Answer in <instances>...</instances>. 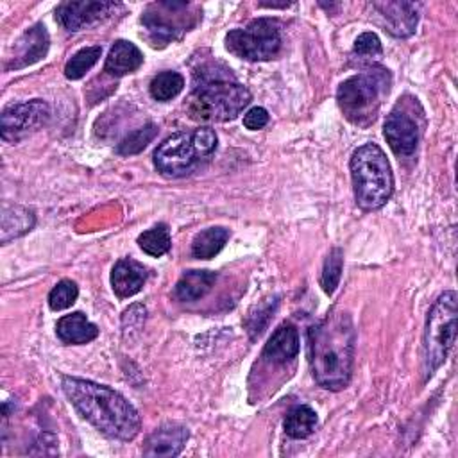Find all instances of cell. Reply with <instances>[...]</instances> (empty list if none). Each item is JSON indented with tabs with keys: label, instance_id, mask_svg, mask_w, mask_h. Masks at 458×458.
<instances>
[{
	"label": "cell",
	"instance_id": "7",
	"mask_svg": "<svg viewBox=\"0 0 458 458\" xmlns=\"http://www.w3.org/2000/svg\"><path fill=\"white\" fill-rule=\"evenodd\" d=\"M200 20V11L195 4L179 0H157L145 7L141 25L152 47H166L181 39Z\"/></svg>",
	"mask_w": 458,
	"mask_h": 458
},
{
	"label": "cell",
	"instance_id": "17",
	"mask_svg": "<svg viewBox=\"0 0 458 458\" xmlns=\"http://www.w3.org/2000/svg\"><path fill=\"white\" fill-rule=\"evenodd\" d=\"M147 276H148V272L140 261L131 259V258L118 259L111 272L113 292L120 299L131 297L141 290V286L147 281Z\"/></svg>",
	"mask_w": 458,
	"mask_h": 458
},
{
	"label": "cell",
	"instance_id": "14",
	"mask_svg": "<svg viewBox=\"0 0 458 458\" xmlns=\"http://www.w3.org/2000/svg\"><path fill=\"white\" fill-rule=\"evenodd\" d=\"M372 9L381 18L385 30L395 38H408L417 27V5L411 2H374Z\"/></svg>",
	"mask_w": 458,
	"mask_h": 458
},
{
	"label": "cell",
	"instance_id": "23",
	"mask_svg": "<svg viewBox=\"0 0 458 458\" xmlns=\"http://www.w3.org/2000/svg\"><path fill=\"white\" fill-rule=\"evenodd\" d=\"M317 428V413L308 404L293 406L284 417V431L292 438H306Z\"/></svg>",
	"mask_w": 458,
	"mask_h": 458
},
{
	"label": "cell",
	"instance_id": "9",
	"mask_svg": "<svg viewBox=\"0 0 458 458\" xmlns=\"http://www.w3.org/2000/svg\"><path fill=\"white\" fill-rule=\"evenodd\" d=\"M202 159L206 157L200 152L193 132H175L154 150V165L161 174L170 177L191 174Z\"/></svg>",
	"mask_w": 458,
	"mask_h": 458
},
{
	"label": "cell",
	"instance_id": "2",
	"mask_svg": "<svg viewBox=\"0 0 458 458\" xmlns=\"http://www.w3.org/2000/svg\"><path fill=\"white\" fill-rule=\"evenodd\" d=\"M61 386L79 415L106 437L132 440L140 433L136 408L116 390L72 376H64Z\"/></svg>",
	"mask_w": 458,
	"mask_h": 458
},
{
	"label": "cell",
	"instance_id": "12",
	"mask_svg": "<svg viewBox=\"0 0 458 458\" xmlns=\"http://www.w3.org/2000/svg\"><path fill=\"white\" fill-rule=\"evenodd\" d=\"M122 7L118 2H63L55 9V18L66 30L77 32L111 18Z\"/></svg>",
	"mask_w": 458,
	"mask_h": 458
},
{
	"label": "cell",
	"instance_id": "30",
	"mask_svg": "<svg viewBox=\"0 0 458 458\" xmlns=\"http://www.w3.org/2000/svg\"><path fill=\"white\" fill-rule=\"evenodd\" d=\"M352 52L360 57H374L381 54V41L374 32H363L356 38Z\"/></svg>",
	"mask_w": 458,
	"mask_h": 458
},
{
	"label": "cell",
	"instance_id": "13",
	"mask_svg": "<svg viewBox=\"0 0 458 458\" xmlns=\"http://www.w3.org/2000/svg\"><path fill=\"white\" fill-rule=\"evenodd\" d=\"M50 38L47 32V27L43 23H36L30 29H27L14 43L13 55L5 63V70H20L29 64H34L36 61L43 59L48 52Z\"/></svg>",
	"mask_w": 458,
	"mask_h": 458
},
{
	"label": "cell",
	"instance_id": "1",
	"mask_svg": "<svg viewBox=\"0 0 458 458\" xmlns=\"http://www.w3.org/2000/svg\"><path fill=\"white\" fill-rule=\"evenodd\" d=\"M356 331L345 311H331L308 333V356L315 381L327 390L347 386L352 372Z\"/></svg>",
	"mask_w": 458,
	"mask_h": 458
},
{
	"label": "cell",
	"instance_id": "8",
	"mask_svg": "<svg viewBox=\"0 0 458 458\" xmlns=\"http://www.w3.org/2000/svg\"><path fill=\"white\" fill-rule=\"evenodd\" d=\"M225 48L240 59L268 61L281 50V29L274 18H256L225 36Z\"/></svg>",
	"mask_w": 458,
	"mask_h": 458
},
{
	"label": "cell",
	"instance_id": "22",
	"mask_svg": "<svg viewBox=\"0 0 458 458\" xmlns=\"http://www.w3.org/2000/svg\"><path fill=\"white\" fill-rule=\"evenodd\" d=\"M229 229L225 227H208L195 234L191 242V254L199 259H211L215 258L229 240Z\"/></svg>",
	"mask_w": 458,
	"mask_h": 458
},
{
	"label": "cell",
	"instance_id": "27",
	"mask_svg": "<svg viewBox=\"0 0 458 458\" xmlns=\"http://www.w3.org/2000/svg\"><path fill=\"white\" fill-rule=\"evenodd\" d=\"M157 136V125L156 123H145L143 127L129 132L118 145H116V152L120 156H132L141 152L154 138Z\"/></svg>",
	"mask_w": 458,
	"mask_h": 458
},
{
	"label": "cell",
	"instance_id": "20",
	"mask_svg": "<svg viewBox=\"0 0 458 458\" xmlns=\"http://www.w3.org/2000/svg\"><path fill=\"white\" fill-rule=\"evenodd\" d=\"M215 281L216 274L211 270H188L179 277L174 288V295L182 302L199 301L213 288Z\"/></svg>",
	"mask_w": 458,
	"mask_h": 458
},
{
	"label": "cell",
	"instance_id": "26",
	"mask_svg": "<svg viewBox=\"0 0 458 458\" xmlns=\"http://www.w3.org/2000/svg\"><path fill=\"white\" fill-rule=\"evenodd\" d=\"M102 54V47L98 45H93V47H86V48H81L79 52H75L68 63L64 64V75L66 79L70 81H77L81 77H84V73L88 70H91V66L98 61Z\"/></svg>",
	"mask_w": 458,
	"mask_h": 458
},
{
	"label": "cell",
	"instance_id": "5",
	"mask_svg": "<svg viewBox=\"0 0 458 458\" xmlns=\"http://www.w3.org/2000/svg\"><path fill=\"white\" fill-rule=\"evenodd\" d=\"M349 166L356 204L363 209L385 206L394 193V175L381 147L376 143L358 147Z\"/></svg>",
	"mask_w": 458,
	"mask_h": 458
},
{
	"label": "cell",
	"instance_id": "10",
	"mask_svg": "<svg viewBox=\"0 0 458 458\" xmlns=\"http://www.w3.org/2000/svg\"><path fill=\"white\" fill-rule=\"evenodd\" d=\"M415 98L401 100L394 106L385 120V138L399 157H408L417 150L422 134V114H415Z\"/></svg>",
	"mask_w": 458,
	"mask_h": 458
},
{
	"label": "cell",
	"instance_id": "29",
	"mask_svg": "<svg viewBox=\"0 0 458 458\" xmlns=\"http://www.w3.org/2000/svg\"><path fill=\"white\" fill-rule=\"evenodd\" d=\"M79 295V288L72 279H63L59 281L48 293V306L54 311H61L70 308Z\"/></svg>",
	"mask_w": 458,
	"mask_h": 458
},
{
	"label": "cell",
	"instance_id": "3",
	"mask_svg": "<svg viewBox=\"0 0 458 458\" xmlns=\"http://www.w3.org/2000/svg\"><path fill=\"white\" fill-rule=\"evenodd\" d=\"M224 68L218 72L206 66L195 72L193 91L188 100V113L199 122H227L234 120L250 102V91L234 81Z\"/></svg>",
	"mask_w": 458,
	"mask_h": 458
},
{
	"label": "cell",
	"instance_id": "15",
	"mask_svg": "<svg viewBox=\"0 0 458 458\" xmlns=\"http://www.w3.org/2000/svg\"><path fill=\"white\" fill-rule=\"evenodd\" d=\"M188 440V428L168 422L152 431L145 442V456H177Z\"/></svg>",
	"mask_w": 458,
	"mask_h": 458
},
{
	"label": "cell",
	"instance_id": "18",
	"mask_svg": "<svg viewBox=\"0 0 458 458\" xmlns=\"http://www.w3.org/2000/svg\"><path fill=\"white\" fill-rule=\"evenodd\" d=\"M141 64H143L141 50L131 41L118 39V41H114V45L111 47V50L106 57L104 72L109 75H114V77H122V75L136 72Z\"/></svg>",
	"mask_w": 458,
	"mask_h": 458
},
{
	"label": "cell",
	"instance_id": "21",
	"mask_svg": "<svg viewBox=\"0 0 458 458\" xmlns=\"http://www.w3.org/2000/svg\"><path fill=\"white\" fill-rule=\"evenodd\" d=\"M34 211L23 206H4L2 209V243L18 238L34 227Z\"/></svg>",
	"mask_w": 458,
	"mask_h": 458
},
{
	"label": "cell",
	"instance_id": "24",
	"mask_svg": "<svg viewBox=\"0 0 458 458\" xmlns=\"http://www.w3.org/2000/svg\"><path fill=\"white\" fill-rule=\"evenodd\" d=\"M138 245L143 252H147L148 256H154V258H159V256L166 254L172 247L168 225L166 224H156L154 227L143 231L138 236Z\"/></svg>",
	"mask_w": 458,
	"mask_h": 458
},
{
	"label": "cell",
	"instance_id": "19",
	"mask_svg": "<svg viewBox=\"0 0 458 458\" xmlns=\"http://www.w3.org/2000/svg\"><path fill=\"white\" fill-rule=\"evenodd\" d=\"M55 333L61 342L81 345L95 340L98 336V327L86 318L84 313L75 311L70 315H64L55 324Z\"/></svg>",
	"mask_w": 458,
	"mask_h": 458
},
{
	"label": "cell",
	"instance_id": "16",
	"mask_svg": "<svg viewBox=\"0 0 458 458\" xmlns=\"http://www.w3.org/2000/svg\"><path fill=\"white\" fill-rule=\"evenodd\" d=\"M299 354V333L292 324H281L263 347L261 358L270 365H284Z\"/></svg>",
	"mask_w": 458,
	"mask_h": 458
},
{
	"label": "cell",
	"instance_id": "4",
	"mask_svg": "<svg viewBox=\"0 0 458 458\" xmlns=\"http://www.w3.org/2000/svg\"><path fill=\"white\" fill-rule=\"evenodd\" d=\"M390 84L392 79L386 68L370 66L340 84L336 91L338 107L351 123L367 127L376 120Z\"/></svg>",
	"mask_w": 458,
	"mask_h": 458
},
{
	"label": "cell",
	"instance_id": "31",
	"mask_svg": "<svg viewBox=\"0 0 458 458\" xmlns=\"http://www.w3.org/2000/svg\"><path fill=\"white\" fill-rule=\"evenodd\" d=\"M268 123V113L265 107H252L243 114V125L250 131L263 129Z\"/></svg>",
	"mask_w": 458,
	"mask_h": 458
},
{
	"label": "cell",
	"instance_id": "11",
	"mask_svg": "<svg viewBox=\"0 0 458 458\" xmlns=\"http://www.w3.org/2000/svg\"><path fill=\"white\" fill-rule=\"evenodd\" d=\"M50 118V107L47 102L34 98L21 104H13L2 111L0 132L2 140L16 143L27 134L45 125Z\"/></svg>",
	"mask_w": 458,
	"mask_h": 458
},
{
	"label": "cell",
	"instance_id": "28",
	"mask_svg": "<svg viewBox=\"0 0 458 458\" xmlns=\"http://www.w3.org/2000/svg\"><path fill=\"white\" fill-rule=\"evenodd\" d=\"M342 265H344L342 249H338V247L331 249V252L327 254V258L324 261V268H322V276H320V284L327 295H331L340 283Z\"/></svg>",
	"mask_w": 458,
	"mask_h": 458
},
{
	"label": "cell",
	"instance_id": "25",
	"mask_svg": "<svg viewBox=\"0 0 458 458\" xmlns=\"http://www.w3.org/2000/svg\"><path fill=\"white\" fill-rule=\"evenodd\" d=\"M182 88H184V77L172 70L157 73L150 81V86H148L152 98L157 102L172 100L174 97H177L182 91Z\"/></svg>",
	"mask_w": 458,
	"mask_h": 458
},
{
	"label": "cell",
	"instance_id": "6",
	"mask_svg": "<svg viewBox=\"0 0 458 458\" xmlns=\"http://www.w3.org/2000/svg\"><path fill=\"white\" fill-rule=\"evenodd\" d=\"M456 292H444L431 306L424 331V376L426 379L445 361L456 338Z\"/></svg>",
	"mask_w": 458,
	"mask_h": 458
}]
</instances>
